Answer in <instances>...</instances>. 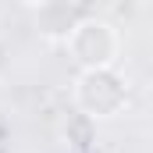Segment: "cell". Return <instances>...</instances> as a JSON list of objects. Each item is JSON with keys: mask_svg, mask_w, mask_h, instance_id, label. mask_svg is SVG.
I'll return each instance as SVG.
<instances>
[{"mask_svg": "<svg viewBox=\"0 0 153 153\" xmlns=\"http://www.w3.org/2000/svg\"><path fill=\"white\" fill-rule=\"evenodd\" d=\"M71 96H75V107L82 117L103 121V117H117L128 107V82L117 71V64H111V68H82Z\"/></svg>", "mask_w": 153, "mask_h": 153, "instance_id": "cell-1", "label": "cell"}, {"mask_svg": "<svg viewBox=\"0 0 153 153\" xmlns=\"http://www.w3.org/2000/svg\"><path fill=\"white\" fill-rule=\"evenodd\" d=\"M64 50L78 68H111L121 57V36L103 18H78L64 39Z\"/></svg>", "mask_w": 153, "mask_h": 153, "instance_id": "cell-2", "label": "cell"}, {"mask_svg": "<svg viewBox=\"0 0 153 153\" xmlns=\"http://www.w3.org/2000/svg\"><path fill=\"white\" fill-rule=\"evenodd\" d=\"M32 11H36V32L50 43H64L78 22V11L71 0H39L32 4Z\"/></svg>", "mask_w": 153, "mask_h": 153, "instance_id": "cell-3", "label": "cell"}, {"mask_svg": "<svg viewBox=\"0 0 153 153\" xmlns=\"http://www.w3.org/2000/svg\"><path fill=\"white\" fill-rule=\"evenodd\" d=\"M22 4H39V0H22Z\"/></svg>", "mask_w": 153, "mask_h": 153, "instance_id": "cell-4", "label": "cell"}]
</instances>
